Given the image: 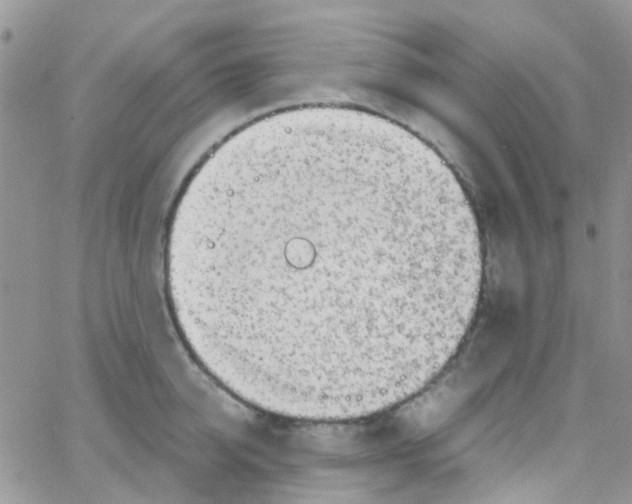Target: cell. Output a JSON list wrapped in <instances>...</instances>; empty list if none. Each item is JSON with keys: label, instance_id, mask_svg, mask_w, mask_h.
<instances>
[{"label": "cell", "instance_id": "cell-1", "mask_svg": "<svg viewBox=\"0 0 632 504\" xmlns=\"http://www.w3.org/2000/svg\"><path fill=\"white\" fill-rule=\"evenodd\" d=\"M167 280L180 332L261 410L340 421L388 409L449 362L474 317L478 227L443 159L379 115L260 119L195 173Z\"/></svg>", "mask_w": 632, "mask_h": 504}]
</instances>
